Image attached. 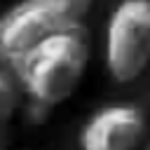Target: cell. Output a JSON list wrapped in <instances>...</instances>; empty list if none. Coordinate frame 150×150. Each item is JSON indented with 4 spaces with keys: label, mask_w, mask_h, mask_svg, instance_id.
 <instances>
[{
    "label": "cell",
    "mask_w": 150,
    "mask_h": 150,
    "mask_svg": "<svg viewBox=\"0 0 150 150\" xmlns=\"http://www.w3.org/2000/svg\"><path fill=\"white\" fill-rule=\"evenodd\" d=\"M145 131V117L136 105L115 103L96 110L80 129V150H136Z\"/></svg>",
    "instance_id": "cell-4"
},
{
    "label": "cell",
    "mask_w": 150,
    "mask_h": 150,
    "mask_svg": "<svg viewBox=\"0 0 150 150\" xmlns=\"http://www.w3.org/2000/svg\"><path fill=\"white\" fill-rule=\"evenodd\" d=\"M16 103H19V91L14 82L5 73H0V120H7L16 110Z\"/></svg>",
    "instance_id": "cell-5"
},
{
    "label": "cell",
    "mask_w": 150,
    "mask_h": 150,
    "mask_svg": "<svg viewBox=\"0 0 150 150\" xmlns=\"http://www.w3.org/2000/svg\"><path fill=\"white\" fill-rule=\"evenodd\" d=\"M145 150H150V141H148V143H145Z\"/></svg>",
    "instance_id": "cell-6"
},
{
    "label": "cell",
    "mask_w": 150,
    "mask_h": 150,
    "mask_svg": "<svg viewBox=\"0 0 150 150\" xmlns=\"http://www.w3.org/2000/svg\"><path fill=\"white\" fill-rule=\"evenodd\" d=\"M89 61V45L80 30L54 35L14 61L21 89L45 108L68 101L82 82Z\"/></svg>",
    "instance_id": "cell-1"
},
{
    "label": "cell",
    "mask_w": 150,
    "mask_h": 150,
    "mask_svg": "<svg viewBox=\"0 0 150 150\" xmlns=\"http://www.w3.org/2000/svg\"><path fill=\"white\" fill-rule=\"evenodd\" d=\"M91 0H19L0 14V59L14 63L35 45L80 30Z\"/></svg>",
    "instance_id": "cell-2"
},
{
    "label": "cell",
    "mask_w": 150,
    "mask_h": 150,
    "mask_svg": "<svg viewBox=\"0 0 150 150\" xmlns=\"http://www.w3.org/2000/svg\"><path fill=\"white\" fill-rule=\"evenodd\" d=\"M105 68L120 84L134 82L150 66V0H122L105 23Z\"/></svg>",
    "instance_id": "cell-3"
}]
</instances>
